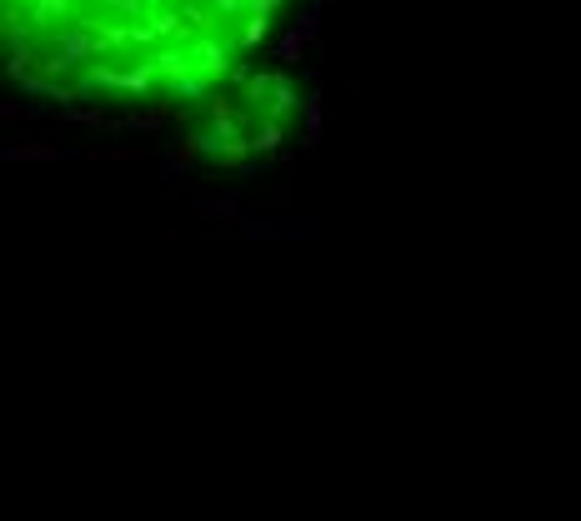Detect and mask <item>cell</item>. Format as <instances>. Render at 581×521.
Instances as JSON below:
<instances>
[{"label": "cell", "mask_w": 581, "mask_h": 521, "mask_svg": "<svg viewBox=\"0 0 581 521\" xmlns=\"http://www.w3.org/2000/svg\"><path fill=\"white\" fill-rule=\"evenodd\" d=\"M60 146H40V140H30V146H10V161H55Z\"/></svg>", "instance_id": "cell-1"}, {"label": "cell", "mask_w": 581, "mask_h": 521, "mask_svg": "<svg viewBox=\"0 0 581 521\" xmlns=\"http://www.w3.org/2000/svg\"><path fill=\"white\" fill-rule=\"evenodd\" d=\"M90 161H140V151H90Z\"/></svg>", "instance_id": "cell-3"}, {"label": "cell", "mask_w": 581, "mask_h": 521, "mask_svg": "<svg viewBox=\"0 0 581 521\" xmlns=\"http://www.w3.org/2000/svg\"><path fill=\"white\" fill-rule=\"evenodd\" d=\"M196 155H201V140L190 136V140H181V146L171 151V161H175V166H190V161H196Z\"/></svg>", "instance_id": "cell-2"}]
</instances>
